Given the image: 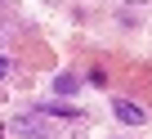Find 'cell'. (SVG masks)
<instances>
[{"mask_svg":"<svg viewBox=\"0 0 152 139\" xmlns=\"http://www.w3.org/2000/svg\"><path fill=\"white\" fill-rule=\"evenodd\" d=\"M125 5H143V0H125Z\"/></svg>","mask_w":152,"mask_h":139,"instance_id":"obj_6","label":"cell"},{"mask_svg":"<svg viewBox=\"0 0 152 139\" xmlns=\"http://www.w3.org/2000/svg\"><path fill=\"white\" fill-rule=\"evenodd\" d=\"M112 112H116V121H121V126H143V121H148V112H143L134 99H116V103H112Z\"/></svg>","mask_w":152,"mask_h":139,"instance_id":"obj_1","label":"cell"},{"mask_svg":"<svg viewBox=\"0 0 152 139\" xmlns=\"http://www.w3.org/2000/svg\"><path fill=\"white\" fill-rule=\"evenodd\" d=\"M5 72H9V58H0V81H5Z\"/></svg>","mask_w":152,"mask_h":139,"instance_id":"obj_5","label":"cell"},{"mask_svg":"<svg viewBox=\"0 0 152 139\" xmlns=\"http://www.w3.org/2000/svg\"><path fill=\"white\" fill-rule=\"evenodd\" d=\"M14 135H23V139H49V130H45L36 117H18V121H14Z\"/></svg>","mask_w":152,"mask_h":139,"instance_id":"obj_2","label":"cell"},{"mask_svg":"<svg viewBox=\"0 0 152 139\" xmlns=\"http://www.w3.org/2000/svg\"><path fill=\"white\" fill-rule=\"evenodd\" d=\"M40 112H49V117H76V108H67V103H40Z\"/></svg>","mask_w":152,"mask_h":139,"instance_id":"obj_4","label":"cell"},{"mask_svg":"<svg viewBox=\"0 0 152 139\" xmlns=\"http://www.w3.org/2000/svg\"><path fill=\"white\" fill-rule=\"evenodd\" d=\"M54 90H58V94H76V90H81V81L63 72V76H54Z\"/></svg>","mask_w":152,"mask_h":139,"instance_id":"obj_3","label":"cell"}]
</instances>
